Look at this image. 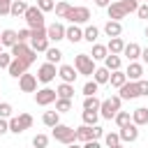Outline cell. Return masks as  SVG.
<instances>
[{"label":"cell","mask_w":148,"mask_h":148,"mask_svg":"<svg viewBox=\"0 0 148 148\" xmlns=\"http://www.w3.org/2000/svg\"><path fill=\"white\" fill-rule=\"evenodd\" d=\"M120 106H123L120 95H111V97L102 99V104H99V118H104V120H113L116 113L120 111Z\"/></svg>","instance_id":"6da1fadb"},{"label":"cell","mask_w":148,"mask_h":148,"mask_svg":"<svg viewBox=\"0 0 148 148\" xmlns=\"http://www.w3.org/2000/svg\"><path fill=\"white\" fill-rule=\"evenodd\" d=\"M9 53H12L14 58H18V60H25L28 65H32V62L37 60V51H32L30 42H16V44L9 49Z\"/></svg>","instance_id":"7a4b0ae2"},{"label":"cell","mask_w":148,"mask_h":148,"mask_svg":"<svg viewBox=\"0 0 148 148\" xmlns=\"http://www.w3.org/2000/svg\"><path fill=\"white\" fill-rule=\"evenodd\" d=\"M51 134H53V139H56L58 143H62V146H69V143L76 141V130L69 127V125H62V123H58L56 127H51Z\"/></svg>","instance_id":"3957f363"},{"label":"cell","mask_w":148,"mask_h":148,"mask_svg":"<svg viewBox=\"0 0 148 148\" xmlns=\"http://www.w3.org/2000/svg\"><path fill=\"white\" fill-rule=\"evenodd\" d=\"M74 67H76V72L83 74V76H92L95 69H97L90 53H76V56H74Z\"/></svg>","instance_id":"277c9868"},{"label":"cell","mask_w":148,"mask_h":148,"mask_svg":"<svg viewBox=\"0 0 148 148\" xmlns=\"http://www.w3.org/2000/svg\"><path fill=\"white\" fill-rule=\"evenodd\" d=\"M30 127H32V116L25 113V111L9 118V132H12V134H23V132L30 130Z\"/></svg>","instance_id":"5b68a950"},{"label":"cell","mask_w":148,"mask_h":148,"mask_svg":"<svg viewBox=\"0 0 148 148\" xmlns=\"http://www.w3.org/2000/svg\"><path fill=\"white\" fill-rule=\"evenodd\" d=\"M23 21L28 23V28H30V30H35V28H46V23H44V12H42L37 5H32V7H28V9H25Z\"/></svg>","instance_id":"8992f818"},{"label":"cell","mask_w":148,"mask_h":148,"mask_svg":"<svg viewBox=\"0 0 148 148\" xmlns=\"http://www.w3.org/2000/svg\"><path fill=\"white\" fill-rule=\"evenodd\" d=\"M58 99V92L53 90V88H37V92H35V104L37 106H49V104H53Z\"/></svg>","instance_id":"52a82bcc"},{"label":"cell","mask_w":148,"mask_h":148,"mask_svg":"<svg viewBox=\"0 0 148 148\" xmlns=\"http://www.w3.org/2000/svg\"><path fill=\"white\" fill-rule=\"evenodd\" d=\"M67 21H69V23H76V25H83V23H88V21H90V9H88V7H83V5L72 7V12L67 14Z\"/></svg>","instance_id":"ba28073f"},{"label":"cell","mask_w":148,"mask_h":148,"mask_svg":"<svg viewBox=\"0 0 148 148\" xmlns=\"http://www.w3.org/2000/svg\"><path fill=\"white\" fill-rule=\"evenodd\" d=\"M56 76H58V67H56L53 62L39 65V69H37V81H39V83H51Z\"/></svg>","instance_id":"9c48e42d"},{"label":"cell","mask_w":148,"mask_h":148,"mask_svg":"<svg viewBox=\"0 0 148 148\" xmlns=\"http://www.w3.org/2000/svg\"><path fill=\"white\" fill-rule=\"evenodd\" d=\"M37 74H21L18 76V90L21 92H37Z\"/></svg>","instance_id":"30bf717a"},{"label":"cell","mask_w":148,"mask_h":148,"mask_svg":"<svg viewBox=\"0 0 148 148\" xmlns=\"http://www.w3.org/2000/svg\"><path fill=\"white\" fill-rule=\"evenodd\" d=\"M118 95H120L123 102H125V99H136V97H141V92H139V83H136V81H127L125 86L118 88Z\"/></svg>","instance_id":"8fae6325"},{"label":"cell","mask_w":148,"mask_h":148,"mask_svg":"<svg viewBox=\"0 0 148 148\" xmlns=\"http://www.w3.org/2000/svg\"><path fill=\"white\" fill-rule=\"evenodd\" d=\"M118 134H120V141H123V143H134V141L139 139V125L130 123V125L120 127V130H118Z\"/></svg>","instance_id":"7c38bea8"},{"label":"cell","mask_w":148,"mask_h":148,"mask_svg":"<svg viewBox=\"0 0 148 148\" xmlns=\"http://www.w3.org/2000/svg\"><path fill=\"white\" fill-rule=\"evenodd\" d=\"M65 30H67V28H65L60 21H53L51 25H46V35H49V39H51V42H56V44L65 39Z\"/></svg>","instance_id":"4fadbf2b"},{"label":"cell","mask_w":148,"mask_h":148,"mask_svg":"<svg viewBox=\"0 0 148 148\" xmlns=\"http://www.w3.org/2000/svg\"><path fill=\"white\" fill-rule=\"evenodd\" d=\"M58 76H60V81H65V83H74L76 81V76H79V72H76V67L74 65H58Z\"/></svg>","instance_id":"5bb4252c"},{"label":"cell","mask_w":148,"mask_h":148,"mask_svg":"<svg viewBox=\"0 0 148 148\" xmlns=\"http://www.w3.org/2000/svg\"><path fill=\"white\" fill-rule=\"evenodd\" d=\"M106 14H109V18H111V21H123V18L127 16V12H125V7H123V2H120V0L111 2V5L106 7Z\"/></svg>","instance_id":"9a60e30c"},{"label":"cell","mask_w":148,"mask_h":148,"mask_svg":"<svg viewBox=\"0 0 148 148\" xmlns=\"http://www.w3.org/2000/svg\"><path fill=\"white\" fill-rule=\"evenodd\" d=\"M125 74H127V81H139V79H143V62L132 60V62L127 65Z\"/></svg>","instance_id":"2e32d148"},{"label":"cell","mask_w":148,"mask_h":148,"mask_svg":"<svg viewBox=\"0 0 148 148\" xmlns=\"http://www.w3.org/2000/svg\"><path fill=\"white\" fill-rule=\"evenodd\" d=\"M28 67H30V65H28L25 60H18V58H14V60H12V65L7 67V72H9V76L18 79L21 74H25V72H28Z\"/></svg>","instance_id":"e0dca14e"},{"label":"cell","mask_w":148,"mask_h":148,"mask_svg":"<svg viewBox=\"0 0 148 148\" xmlns=\"http://www.w3.org/2000/svg\"><path fill=\"white\" fill-rule=\"evenodd\" d=\"M16 42H18V30H12V28H7V30H2V32H0V44H2V46L12 49Z\"/></svg>","instance_id":"ac0fdd59"},{"label":"cell","mask_w":148,"mask_h":148,"mask_svg":"<svg viewBox=\"0 0 148 148\" xmlns=\"http://www.w3.org/2000/svg\"><path fill=\"white\" fill-rule=\"evenodd\" d=\"M30 46H32V51H37V53H44V51L51 46V39H49L46 35H37V37H30Z\"/></svg>","instance_id":"d6986e66"},{"label":"cell","mask_w":148,"mask_h":148,"mask_svg":"<svg viewBox=\"0 0 148 148\" xmlns=\"http://www.w3.org/2000/svg\"><path fill=\"white\" fill-rule=\"evenodd\" d=\"M102 30H104V35H106V37H120V35H123V23H120V21H111V18H109V21L104 23V28H102Z\"/></svg>","instance_id":"ffe728a7"},{"label":"cell","mask_w":148,"mask_h":148,"mask_svg":"<svg viewBox=\"0 0 148 148\" xmlns=\"http://www.w3.org/2000/svg\"><path fill=\"white\" fill-rule=\"evenodd\" d=\"M65 39H67V42H72V44L83 42V30H81L76 23H72V25H67V30H65Z\"/></svg>","instance_id":"44dd1931"},{"label":"cell","mask_w":148,"mask_h":148,"mask_svg":"<svg viewBox=\"0 0 148 148\" xmlns=\"http://www.w3.org/2000/svg\"><path fill=\"white\" fill-rule=\"evenodd\" d=\"M132 123L139 125V127L148 125V106H136V109L132 111Z\"/></svg>","instance_id":"7402d4cb"},{"label":"cell","mask_w":148,"mask_h":148,"mask_svg":"<svg viewBox=\"0 0 148 148\" xmlns=\"http://www.w3.org/2000/svg\"><path fill=\"white\" fill-rule=\"evenodd\" d=\"M123 56H125L130 62H132V60H139V58H141V46H139L136 42H130V44H125Z\"/></svg>","instance_id":"603a6c76"},{"label":"cell","mask_w":148,"mask_h":148,"mask_svg":"<svg viewBox=\"0 0 148 148\" xmlns=\"http://www.w3.org/2000/svg\"><path fill=\"white\" fill-rule=\"evenodd\" d=\"M125 39L123 37H109V44H106V49H109V53H116V56H123V49H125Z\"/></svg>","instance_id":"cb8c5ba5"},{"label":"cell","mask_w":148,"mask_h":148,"mask_svg":"<svg viewBox=\"0 0 148 148\" xmlns=\"http://www.w3.org/2000/svg\"><path fill=\"white\" fill-rule=\"evenodd\" d=\"M44 58H46V62L60 65V60H62V51H60L58 46H49V49L44 51Z\"/></svg>","instance_id":"d4e9b609"},{"label":"cell","mask_w":148,"mask_h":148,"mask_svg":"<svg viewBox=\"0 0 148 148\" xmlns=\"http://www.w3.org/2000/svg\"><path fill=\"white\" fill-rule=\"evenodd\" d=\"M104 67H106L109 72H116V69H120V67H123V58H120V56H116V53H109V56L104 58Z\"/></svg>","instance_id":"484cf974"},{"label":"cell","mask_w":148,"mask_h":148,"mask_svg":"<svg viewBox=\"0 0 148 148\" xmlns=\"http://www.w3.org/2000/svg\"><path fill=\"white\" fill-rule=\"evenodd\" d=\"M109 83H111V88H120V86H125L127 83V74L123 72V69H116V72H111V79H109Z\"/></svg>","instance_id":"4316f807"},{"label":"cell","mask_w":148,"mask_h":148,"mask_svg":"<svg viewBox=\"0 0 148 148\" xmlns=\"http://www.w3.org/2000/svg\"><path fill=\"white\" fill-rule=\"evenodd\" d=\"M28 7H30V5H28L25 0H14V2H12V9H9V16H16V18H18V16L25 14Z\"/></svg>","instance_id":"83f0119b"},{"label":"cell","mask_w":148,"mask_h":148,"mask_svg":"<svg viewBox=\"0 0 148 148\" xmlns=\"http://www.w3.org/2000/svg\"><path fill=\"white\" fill-rule=\"evenodd\" d=\"M56 92H58V97L72 99V97H74V83H65V81H60V86L56 88Z\"/></svg>","instance_id":"f1b7e54d"},{"label":"cell","mask_w":148,"mask_h":148,"mask_svg":"<svg viewBox=\"0 0 148 148\" xmlns=\"http://www.w3.org/2000/svg\"><path fill=\"white\" fill-rule=\"evenodd\" d=\"M42 123H44L46 127H56V125L60 123V111H44Z\"/></svg>","instance_id":"f546056e"},{"label":"cell","mask_w":148,"mask_h":148,"mask_svg":"<svg viewBox=\"0 0 148 148\" xmlns=\"http://www.w3.org/2000/svg\"><path fill=\"white\" fill-rule=\"evenodd\" d=\"M90 56H92V60H104L106 56H109V49H106V44H92V51H90Z\"/></svg>","instance_id":"4dcf8cb0"},{"label":"cell","mask_w":148,"mask_h":148,"mask_svg":"<svg viewBox=\"0 0 148 148\" xmlns=\"http://www.w3.org/2000/svg\"><path fill=\"white\" fill-rule=\"evenodd\" d=\"M92 79H95V81H97L99 86H104V83H109V79H111V72H109V69H106V67L102 65V67H97V69H95Z\"/></svg>","instance_id":"1f68e13d"},{"label":"cell","mask_w":148,"mask_h":148,"mask_svg":"<svg viewBox=\"0 0 148 148\" xmlns=\"http://www.w3.org/2000/svg\"><path fill=\"white\" fill-rule=\"evenodd\" d=\"M97 37H99V28H97V25H86V28H83V39H86V42L95 44Z\"/></svg>","instance_id":"d6a6232c"},{"label":"cell","mask_w":148,"mask_h":148,"mask_svg":"<svg viewBox=\"0 0 148 148\" xmlns=\"http://www.w3.org/2000/svg\"><path fill=\"white\" fill-rule=\"evenodd\" d=\"M99 104H102V99H99L97 95L83 97V109H86V111H99Z\"/></svg>","instance_id":"836d02e7"},{"label":"cell","mask_w":148,"mask_h":148,"mask_svg":"<svg viewBox=\"0 0 148 148\" xmlns=\"http://www.w3.org/2000/svg\"><path fill=\"white\" fill-rule=\"evenodd\" d=\"M113 120H116V125H118V130H120V127H125V125H130V123H132V113L120 109V111L116 113V118H113Z\"/></svg>","instance_id":"e575fe53"},{"label":"cell","mask_w":148,"mask_h":148,"mask_svg":"<svg viewBox=\"0 0 148 148\" xmlns=\"http://www.w3.org/2000/svg\"><path fill=\"white\" fill-rule=\"evenodd\" d=\"M53 12H56L58 18H67V14L72 12V5L65 2V0H62V2H56V9H53Z\"/></svg>","instance_id":"d590c367"},{"label":"cell","mask_w":148,"mask_h":148,"mask_svg":"<svg viewBox=\"0 0 148 148\" xmlns=\"http://www.w3.org/2000/svg\"><path fill=\"white\" fill-rule=\"evenodd\" d=\"M97 90H99V83L92 79V81H86L83 83V88H81V92H83V97H90V95H97Z\"/></svg>","instance_id":"8d00e7d4"},{"label":"cell","mask_w":148,"mask_h":148,"mask_svg":"<svg viewBox=\"0 0 148 148\" xmlns=\"http://www.w3.org/2000/svg\"><path fill=\"white\" fill-rule=\"evenodd\" d=\"M81 120H83V125H97V120H99V111H86V109H83Z\"/></svg>","instance_id":"74e56055"},{"label":"cell","mask_w":148,"mask_h":148,"mask_svg":"<svg viewBox=\"0 0 148 148\" xmlns=\"http://www.w3.org/2000/svg\"><path fill=\"white\" fill-rule=\"evenodd\" d=\"M72 99H65V97H58L56 99V111H60V113H67V111H72Z\"/></svg>","instance_id":"f35d334b"},{"label":"cell","mask_w":148,"mask_h":148,"mask_svg":"<svg viewBox=\"0 0 148 148\" xmlns=\"http://www.w3.org/2000/svg\"><path fill=\"white\" fill-rule=\"evenodd\" d=\"M76 141H81V143L90 141V125H81V127H76Z\"/></svg>","instance_id":"ab89813d"},{"label":"cell","mask_w":148,"mask_h":148,"mask_svg":"<svg viewBox=\"0 0 148 148\" xmlns=\"http://www.w3.org/2000/svg\"><path fill=\"white\" fill-rule=\"evenodd\" d=\"M104 143H106V148H113V146H118L123 141H120V134L118 132H106L104 134Z\"/></svg>","instance_id":"60d3db41"},{"label":"cell","mask_w":148,"mask_h":148,"mask_svg":"<svg viewBox=\"0 0 148 148\" xmlns=\"http://www.w3.org/2000/svg\"><path fill=\"white\" fill-rule=\"evenodd\" d=\"M49 146V136L46 134H35L32 136V148H46Z\"/></svg>","instance_id":"b9f144b4"},{"label":"cell","mask_w":148,"mask_h":148,"mask_svg":"<svg viewBox=\"0 0 148 148\" xmlns=\"http://www.w3.org/2000/svg\"><path fill=\"white\" fill-rule=\"evenodd\" d=\"M14 116V106L9 104V102H0V118H12Z\"/></svg>","instance_id":"7bdbcfd3"},{"label":"cell","mask_w":148,"mask_h":148,"mask_svg":"<svg viewBox=\"0 0 148 148\" xmlns=\"http://www.w3.org/2000/svg\"><path fill=\"white\" fill-rule=\"evenodd\" d=\"M120 2H123V7H125V12H127V14L136 12V9H139V5H141L139 0H120Z\"/></svg>","instance_id":"ee69618b"},{"label":"cell","mask_w":148,"mask_h":148,"mask_svg":"<svg viewBox=\"0 0 148 148\" xmlns=\"http://www.w3.org/2000/svg\"><path fill=\"white\" fill-rule=\"evenodd\" d=\"M37 7L46 14V12H53V9H56V2H53V0H37Z\"/></svg>","instance_id":"f6af8a7d"},{"label":"cell","mask_w":148,"mask_h":148,"mask_svg":"<svg viewBox=\"0 0 148 148\" xmlns=\"http://www.w3.org/2000/svg\"><path fill=\"white\" fill-rule=\"evenodd\" d=\"M12 60H14V56L7 53V51H2V53H0V69H7V67L12 65Z\"/></svg>","instance_id":"bcb514c9"},{"label":"cell","mask_w":148,"mask_h":148,"mask_svg":"<svg viewBox=\"0 0 148 148\" xmlns=\"http://www.w3.org/2000/svg\"><path fill=\"white\" fill-rule=\"evenodd\" d=\"M106 132L99 127V125H90V139H102Z\"/></svg>","instance_id":"7dc6e473"},{"label":"cell","mask_w":148,"mask_h":148,"mask_svg":"<svg viewBox=\"0 0 148 148\" xmlns=\"http://www.w3.org/2000/svg\"><path fill=\"white\" fill-rule=\"evenodd\" d=\"M30 37H32V30L30 28H21L18 30V42H30Z\"/></svg>","instance_id":"c3c4849f"},{"label":"cell","mask_w":148,"mask_h":148,"mask_svg":"<svg viewBox=\"0 0 148 148\" xmlns=\"http://www.w3.org/2000/svg\"><path fill=\"white\" fill-rule=\"evenodd\" d=\"M12 2H14V0H0V16H7V14H9Z\"/></svg>","instance_id":"681fc988"},{"label":"cell","mask_w":148,"mask_h":148,"mask_svg":"<svg viewBox=\"0 0 148 148\" xmlns=\"http://www.w3.org/2000/svg\"><path fill=\"white\" fill-rule=\"evenodd\" d=\"M136 16H139V18H148V2L139 5V9H136Z\"/></svg>","instance_id":"f907efd6"},{"label":"cell","mask_w":148,"mask_h":148,"mask_svg":"<svg viewBox=\"0 0 148 148\" xmlns=\"http://www.w3.org/2000/svg\"><path fill=\"white\" fill-rule=\"evenodd\" d=\"M136 83H139V92H141L143 97H148V81H146V79H139Z\"/></svg>","instance_id":"816d5d0a"},{"label":"cell","mask_w":148,"mask_h":148,"mask_svg":"<svg viewBox=\"0 0 148 148\" xmlns=\"http://www.w3.org/2000/svg\"><path fill=\"white\" fill-rule=\"evenodd\" d=\"M7 132H9V120L7 118H0V136L7 134Z\"/></svg>","instance_id":"f5cc1de1"},{"label":"cell","mask_w":148,"mask_h":148,"mask_svg":"<svg viewBox=\"0 0 148 148\" xmlns=\"http://www.w3.org/2000/svg\"><path fill=\"white\" fill-rule=\"evenodd\" d=\"M83 148H102V143H99V139H90L83 143Z\"/></svg>","instance_id":"db71d44e"},{"label":"cell","mask_w":148,"mask_h":148,"mask_svg":"<svg viewBox=\"0 0 148 148\" xmlns=\"http://www.w3.org/2000/svg\"><path fill=\"white\" fill-rule=\"evenodd\" d=\"M95 2V7H99V9H106L109 5H111V0H92Z\"/></svg>","instance_id":"11a10c76"},{"label":"cell","mask_w":148,"mask_h":148,"mask_svg":"<svg viewBox=\"0 0 148 148\" xmlns=\"http://www.w3.org/2000/svg\"><path fill=\"white\" fill-rule=\"evenodd\" d=\"M141 60H143V65H148V46L141 49Z\"/></svg>","instance_id":"9f6ffc18"},{"label":"cell","mask_w":148,"mask_h":148,"mask_svg":"<svg viewBox=\"0 0 148 148\" xmlns=\"http://www.w3.org/2000/svg\"><path fill=\"white\" fill-rule=\"evenodd\" d=\"M67 148H83V146H81V143H76V141H74V143H69V146H67Z\"/></svg>","instance_id":"6f0895ef"},{"label":"cell","mask_w":148,"mask_h":148,"mask_svg":"<svg viewBox=\"0 0 148 148\" xmlns=\"http://www.w3.org/2000/svg\"><path fill=\"white\" fill-rule=\"evenodd\" d=\"M113 148H125V146H123V143H118V146H113Z\"/></svg>","instance_id":"680465c9"},{"label":"cell","mask_w":148,"mask_h":148,"mask_svg":"<svg viewBox=\"0 0 148 148\" xmlns=\"http://www.w3.org/2000/svg\"><path fill=\"white\" fill-rule=\"evenodd\" d=\"M143 35H146V37H148V25H146V30H143Z\"/></svg>","instance_id":"91938a15"},{"label":"cell","mask_w":148,"mask_h":148,"mask_svg":"<svg viewBox=\"0 0 148 148\" xmlns=\"http://www.w3.org/2000/svg\"><path fill=\"white\" fill-rule=\"evenodd\" d=\"M0 53H2V44H0Z\"/></svg>","instance_id":"94428289"},{"label":"cell","mask_w":148,"mask_h":148,"mask_svg":"<svg viewBox=\"0 0 148 148\" xmlns=\"http://www.w3.org/2000/svg\"><path fill=\"white\" fill-rule=\"evenodd\" d=\"M139 2H146V0H139Z\"/></svg>","instance_id":"6125c7cd"},{"label":"cell","mask_w":148,"mask_h":148,"mask_svg":"<svg viewBox=\"0 0 148 148\" xmlns=\"http://www.w3.org/2000/svg\"><path fill=\"white\" fill-rule=\"evenodd\" d=\"M0 102H2V99H0Z\"/></svg>","instance_id":"be15d7a7"},{"label":"cell","mask_w":148,"mask_h":148,"mask_svg":"<svg viewBox=\"0 0 148 148\" xmlns=\"http://www.w3.org/2000/svg\"><path fill=\"white\" fill-rule=\"evenodd\" d=\"M146 2H148V0H146Z\"/></svg>","instance_id":"e7e4bbea"}]
</instances>
